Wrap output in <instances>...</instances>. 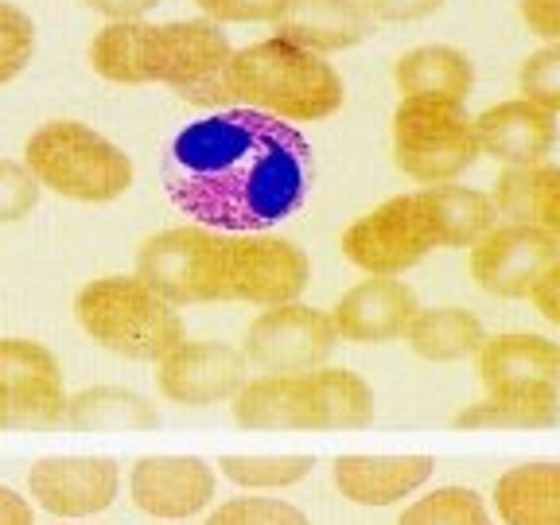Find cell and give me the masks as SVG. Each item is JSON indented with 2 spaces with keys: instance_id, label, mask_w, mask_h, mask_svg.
I'll return each mask as SVG.
<instances>
[{
  "instance_id": "cell-9",
  "label": "cell",
  "mask_w": 560,
  "mask_h": 525,
  "mask_svg": "<svg viewBox=\"0 0 560 525\" xmlns=\"http://www.w3.org/2000/svg\"><path fill=\"white\" fill-rule=\"evenodd\" d=\"M339 249L366 277H401L440 245L420 191H409L377 202L362 219L350 222L339 237Z\"/></svg>"
},
{
  "instance_id": "cell-41",
  "label": "cell",
  "mask_w": 560,
  "mask_h": 525,
  "mask_svg": "<svg viewBox=\"0 0 560 525\" xmlns=\"http://www.w3.org/2000/svg\"><path fill=\"white\" fill-rule=\"evenodd\" d=\"M0 525H35L32 502L12 487H0Z\"/></svg>"
},
{
  "instance_id": "cell-37",
  "label": "cell",
  "mask_w": 560,
  "mask_h": 525,
  "mask_svg": "<svg viewBox=\"0 0 560 525\" xmlns=\"http://www.w3.org/2000/svg\"><path fill=\"white\" fill-rule=\"evenodd\" d=\"M522 24L545 39V44H560V0H517Z\"/></svg>"
},
{
  "instance_id": "cell-27",
  "label": "cell",
  "mask_w": 560,
  "mask_h": 525,
  "mask_svg": "<svg viewBox=\"0 0 560 525\" xmlns=\"http://www.w3.org/2000/svg\"><path fill=\"white\" fill-rule=\"evenodd\" d=\"M560 420V389H510L455 412V429H552Z\"/></svg>"
},
{
  "instance_id": "cell-14",
  "label": "cell",
  "mask_w": 560,
  "mask_h": 525,
  "mask_svg": "<svg viewBox=\"0 0 560 525\" xmlns=\"http://www.w3.org/2000/svg\"><path fill=\"white\" fill-rule=\"evenodd\" d=\"M121 490V467L114 455H47L27 471V494L35 506L62 522H82L114 506Z\"/></svg>"
},
{
  "instance_id": "cell-25",
  "label": "cell",
  "mask_w": 560,
  "mask_h": 525,
  "mask_svg": "<svg viewBox=\"0 0 560 525\" xmlns=\"http://www.w3.org/2000/svg\"><path fill=\"white\" fill-rule=\"evenodd\" d=\"M502 525H560V464H517L494 482Z\"/></svg>"
},
{
  "instance_id": "cell-18",
  "label": "cell",
  "mask_w": 560,
  "mask_h": 525,
  "mask_svg": "<svg viewBox=\"0 0 560 525\" xmlns=\"http://www.w3.org/2000/svg\"><path fill=\"white\" fill-rule=\"evenodd\" d=\"M557 114L525 102V97L490 105V109H482L475 117L479 152L506 167L545 164L552 156V149H557Z\"/></svg>"
},
{
  "instance_id": "cell-26",
  "label": "cell",
  "mask_w": 560,
  "mask_h": 525,
  "mask_svg": "<svg viewBox=\"0 0 560 525\" xmlns=\"http://www.w3.org/2000/svg\"><path fill=\"white\" fill-rule=\"evenodd\" d=\"M405 342L424 362H464L479 354L487 327L467 307H420L405 331Z\"/></svg>"
},
{
  "instance_id": "cell-8",
  "label": "cell",
  "mask_w": 560,
  "mask_h": 525,
  "mask_svg": "<svg viewBox=\"0 0 560 525\" xmlns=\"http://www.w3.org/2000/svg\"><path fill=\"white\" fill-rule=\"evenodd\" d=\"M222 254L226 230L199 222L167 226L144 237L137 249V277L167 304H214L222 300Z\"/></svg>"
},
{
  "instance_id": "cell-31",
  "label": "cell",
  "mask_w": 560,
  "mask_h": 525,
  "mask_svg": "<svg viewBox=\"0 0 560 525\" xmlns=\"http://www.w3.org/2000/svg\"><path fill=\"white\" fill-rule=\"evenodd\" d=\"M35 55V20L24 9L0 0V86L20 79Z\"/></svg>"
},
{
  "instance_id": "cell-35",
  "label": "cell",
  "mask_w": 560,
  "mask_h": 525,
  "mask_svg": "<svg viewBox=\"0 0 560 525\" xmlns=\"http://www.w3.org/2000/svg\"><path fill=\"white\" fill-rule=\"evenodd\" d=\"M214 24H277L292 0H191Z\"/></svg>"
},
{
  "instance_id": "cell-32",
  "label": "cell",
  "mask_w": 560,
  "mask_h": 525,
  "mask_svg": "<svg viewBox=\"0 0 560 525\" xmlns=\"http://www.w3.org/2000/svg\"><path fill=\"white\" fill-rule=\"evenodd\" d=\"M517 94L560 117V44H545L517 70Z\"/></svg>"
},
{
  "instance_id": "cell-15",
  "label": "cell",
  "mask_w": 560,
  "mask_h": 525,
  "mask_svg": "<svg viewBox=\"0 0 560 525\" xmlns=\"http://www.w3.org/2000/svg\"><path fill=\"white\" fill-rule=\"evenodd\" d=\"M245 382H249V362L230 342L184 339L156 362V385L164 401L184 409L226 405Z\"/></svg>"
},
{
  "instance_id": "cell-36",
  "label": "cell",
  "mask_w": 560,
  "mask_h": 525,
  "mask_svg": "<svg viewBox=\"0 0 560 525\" xmlns=\"http://www.w3.org/2000/svg\"><path fill=\"white\" fill-rule=\"evenodd\" d=\"M374 24H417L444 9L447 0H359Z\"/></svg>"
},
{
  "instance_id": "cell-20",
  "label": "cell",
  "mask_w": 560,
  "mask_h": 525,
  "mask_svg": "<svg viewBox=\"0 0 560 525\" xmlns=\"http://www.w3.org/2000/svg\"><path fill=\"white\" fill-rule=\"evenodd\" d=\"M436 471L432 455H339L331 467L335 490L354 506H397L412 499Z\"/></svg>"
},
{
  "instance_id": "cell-1",
  "label": "cell",
  "mask_w": 560,
  "mask_h": 525,
  "mask_svg": "<svg viewBox=\"0 0 560 525\" xmlns=\"http://www.w3.org/2000/svg\"><path fill=\"white\" fill-rule=\"evenodd\" d=\"M315 156L292 121L226 105L184 125L167 144L164 187L179 214L226 234H257L307 202Z\"/></svg>"
},
{
  "instance_id": "cell-12",
  "label": "cell",
  "mask_w": 560,
  "mask_h": 525,
  "mask_svg": "<svg viewBox=\"0 0 560 525\" xmlns=\"http://www.w3.org/2000/svg\"><path fill=\"white\" fill-rule=\"evenodd\" d=\"M339 347L331 315L324 307L300 304H272L257 315L245 331V362L261 374H304V370L327 366L331 350Z\"/></svg>"
},
{
  "instance_id": "cell-33",
  "label": "cell",
  "mask_w": 560,
  "mask_h": 525,
  "mask_svg": "<svg viewBox=\"0 0 560 525\" xmlns=\"http://www.w3.org/2000/svg\"><path fill=\"white\" fill-rule=\"evenodd\" d=\"M202 525H312L300 506L284 499H230Z\"/></svg>"
},
{
  "instance_id": "cell-28",
  "label": "cell",
  "mask_w": 560,
  "mask_h": 525,
  "mask_svg": "<svg viewBox=\"0 0 560 525\" xmlns=\"http://www.w3.org/2000/svg\"><path fill=\"white\" fill-rule=\"evenodd\" d=\"M312 455H222L219 471L242 490H284L312 475Z\"/></svg>"
},
{
  "instance_id": "cell-16",
  "label": "cell",
  "mask_w": 560,
  "mask_h": 525,
  "mask_svg": "<svg viewBox=\"0 0 560 525\" xmlns=\"http://www.w3.org/2000/svg\"><path fill=\"white\" fill-rule=\"evenodd\" d=\"M219 494V475L199 455H144L129 471V499L160 522L202 514Z\"/></svg>"
},
{
  "instance_id": "cell-13",
  "label": "cell",
  "mask_w": 560,
  "mask_h": 525,
  "mask_svg": "<svg viewBox=\"0 0 560 525\" xmlns=\"http://www.w3.org/2000/svg\"><path fill=\"white\" fill-rule=\"evenodd\" d=\"M560 261V242L534 222L494 226L471 245V277L499 300H529L537 280Z\"/></svg>"
},
{
  "instance_id": "cell-24",
  "label": "cell",
  "mask_w": 560,
  "mask_h": 525,
  "mask_svg": "<svg viewBox=\"0 0 560 525\" xmlns=\"http://www.w3.org/2000/svg\"><path fill=\"white\" fill-rule=\"evenodd\" d=\"M62 424L74 432H152L160 429V412L129 385H86L67 397Z\"/></svg>"
},
{
  "instance_id": "cell-23",
  "label": "cell",
  "mask_w": 560,
  "mask_h": 525,
  "mask_svg": "<svg viewBox=\"0 0 560 525\" xmlns=\"http://www.w3.org/2000/svg\"><path fill=\"white\" fill-rule=\"evenodd\" d=\"M420 202L429 210L440 249H471L487 230L499 226V210L487 191L464 184H432L420 187Z\"/></svg>"
},
{
  "instance_id": "cell-2",
  "label": "cell",
  "mask_w": 560,
  "mask_h": 525,
  "mask_svg": "<svg viewBox=\"0 0 560 525\" xmlns=\"http://www.w3.org/2000/svg\"><path fill=\"white\" fill-rule=\"evenodd\" d=\"M230 47L222 24L207 16L195 20H109L97 27L86 47V59L94 74L105 82H121V86H172L175 94L202 109H226V86H222V70H226Z\"/></svg>"
},
{
  "instance_id": "cell-34",
  "label": "cell",
  "mask_w": 560,
  "mask_h": 525,
  "mask_svg": "<svg viewBox=\"0 0 560 525\" xmlns=\"http://www.w3.org/2000/svg\"><path fill=\"white\" fill-rule=\"evenodd\" d=\"M39 195H44V187H39V179H35L24 160L0 156V226L24 222L39 207Z\"/></svg>"
},
{
  "instance_id": "cell-3",
  "label": "cell",
  "mask_w": 560,
  "mask_h": 525,
  "mask_svg": "<svg viewBox=\"0 0 560 525\" xmlns=\"http://www.w3.org/2000/svg\"><path fill=\"white\" fill-rule=\"evenodd\" d=\"M234 424L245 432H350L377 412L366 377L342 366L304 374H261L230 397Z\"/></svg>"
},
{
  "instance_id": "cell-17",
  "label": "cell",
  "mask_w": 560,
  "mask_h": 525,
  "mask_svg": "<svg viewBox=\"0 0 560 525\" xmlns=\"http://www.w3.org/2000/svg\"><path fill=\"white\" fill-rule=\"evenodd\" d=\"M420 312L417 292L397 277H370L359 280L354 289H347L331 315L339 342H354V347H377V342L405 339L412 315Z\"/></svg>"
},
{
  "instance_id": "cell-6",
  "label": "cell",
  "mask_w": 560,
  "mask_h": 525,
  "mask_svg": "<svg viewBox=\"0 0 560 525\" xmlns=\"http://www.w3.org/2000/svg\"><path fill=\"white\" fill-rule=\"evenodd\" d=\"M24 164L39 187L74 202H114L129 195L132 160L82 121H47L27 137Z\"/></svg>"
},
{
  "instance_id": "cell-7",
  "label": "cell",
  "mask_w": 560,
  "mask_h": 525,
  "mask_svg": "<svg viewBox=\"0 0 560 525\" xmlns=\"http://www.w3.org/2000/svg\"><path fill=\"white\" fill-rule=\"evenodd\" d=\"M475 117L464 102L401 97L394 109V164L409 179L432 187L452 184L479 160Z\"/></svg>"
},
{
  "instance_id": "cell-29",
  "label": "cell",
  "mask_w": 560,
  "mask_h": 525,
  "mask_svg": "<svg viewBox=\"0 0 560 525\" xmlns=\"http://www.w3.org/2000/svg\"><path fill=\"white\" fill-rule=\"evenodd\" d=\"M397 525H494V517L471 487H436L409 502Z\"/></svg>"
},
{
  "instance_id": "cell-11",
  "label": "cell",
  "mask_w": 560,
  "mask_h": 525,
  "mask_svg": "<svg viewBox=\"0 0 560 525\" xmlns=\"http://www.w3.org/2000/svg\"><path fill=\"white\" fill-rule=\"evenodd\" d=\"M67 385L62 366L44 342L24 335L0 339V432L62 429Z\"/></svg>"
},
{
  "instance_id": "cell-10",
  "label": "cell",
  "mask_w": 560,
  "mask_h": 525,
  "mask_svg": "<svg viewBox=\"0 0 560 525\" xmlns=\"http://www.w3.org/2000/svg\"><path fill=\"white\" fill-rule=\"evenodd\" d=\"M312 280V261L289 237L257 230V234H226L222 254V300L237 304H289L300 300Z\"/></svg>"
},
{
  "instance_id": "cell-21",
  "label": "cell",
  "mask_w": 560,
  "mask_h": 525,
  "mask_svg": "<svg viewBox=\"0 0 560 525\" xmlns=\"http://www.w3.org/2000/svg\"><path fill=\"white\" fill-rule=\"evenodd\" d=\"M272 35L315 55H335L366 44L374 35V20L362 12L359 0H292L272 24Z\"/></svg>"
},
{
  "instance_id": "cell-40",
  "label": "cell",
  "mask_w": 560,
  "mask_h": 525,
  "mask_svg": "<svg viewBox=\"0 0 560 525\" xmlns=\"http://www.w3.org/2000/svg\"><path fill=\"white\" fill-rule=\"evenodd\" d=\"M537 226L549 230L560 242V167H552V179L541 195V210H537Z\"/></svg>"
},
{
  "instance_id": "cell-30",
  "label": "cell",
  "mask_w": 560,
  "mask_h": 525,
  "mask_svg": "<svg viewBox=\"0 0 560 525\" xmlns=\"http://www.w3.org/2000/svg\"><path fill=\"white\" fill-rule=\"evenodd\" d=\"M552 167L557 164H525V167H506L499 175V184L490 191V202L499 210V219L510 222H534L537 226V210H541V195L552 179Z\"/></svg>"
},
{
  "instance_id": "cell-38",
  "label": "cell",
  "mask_w": 560,
  "mask_h": 525,
  "mask_svg": "<svg viewBox=\"0 0 560 525\" xmlns=\"http://www.w3.org/2000/svg\"><path fill=\"white\" fill-rule=\"evenodd\" d=\"M529 300H534L537 315H541L545 324L560 327V261L537 280V289L529 292Z\"/></svg>"
},
{
  "instance_id": "cell-19",
  "label": "cell",
  "mask_w": 560,
  "mask_h": 525,
  "mask_svg": "<svg viewBox=\"0 0 560 525\" xmlns=\"http://www.w3.org/2000/svg\"><path fill=\"white\" fill-rule=\"evenodd\" d=\"M479 382L487 394L510 389H560V347L537 331L487 335L475 354Z\"/></svg>"
},
{
  "instance_id": "cell-5",
  "label": "cell",
  "mask_w": 560,
  "mask_h": 525,
  "mask_svg": "<svg viewBox=\"0 0 560 525\" xmlns=\"http://www.w3.org/2000/svg\"><path fill=\"white\" fill-rule=\"evenodd\" d=\"M74 319L97 347L129 362H160L167 350L187 339L175 304L156 296L137 272L82 284L74 296Z\"/></svg>"
},
{
  "instance_id": "cell-39",
  "label": "cell",
  "mask_w": 560,
  "mask_h": 525,
  "mask_svg": "<svg viewBox=\"0 0 560 525\" xmlns=\"http://www.w3.org/2000/svg\"><path fill=\"white\" fill-rule=\"evenodd\" d=\"M82 4L90 12H97V16H105V24H109V20H144L164 0H82Z\"/></svg>"
},
{
  "instance_id": "cell-4",
  "label": "cell",
  "mask_w": 560,
  "mask_h": 525,
  "mask_svg": "<svg viewBox=\"0 0 560 525\" xmlns=\"http://www.w3.org/2000/svg\"><path fill=\"white\" fill-rule=\"evenodd\" d=\"M222 86L230 105L261 109L292 125L327 121L347 102V82L335 62L280 35L237 47L222 70Z\"/></svg>"
},
{
  "instance_id": "cell-22",
  "label": "cell",
  "mask_w": 560,
  "mask_h": 525,
  "mask_svg": "<svg viewBox=\"0 0 560 525\" xmlns=\"http://www.w3.org/2000/svg\"><path fill=\"white\" fill-rule=\"evenodd\" d=\"M394 86L401 97H436V102L467 105L475 90V62L459 47L420 44L394 62Z\"/></svg>"
}]
</instances>
